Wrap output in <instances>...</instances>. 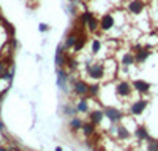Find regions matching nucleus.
I'll return each instance as SVG.
<instances>
[{
    "instance_id": "f257e3e1",
    "label": "nucleus",
    "mask_w": 158,
    "mask_h": 151,
    "mask_svg": "<svg viewBox=\"0 0 158 151\" xmlns=\"http://www.w3.org/2000/svg\"><path fill=\"white\" fill-rule=\"evenodd\" d=\"M85 70L89 80H92L93 83L105 80V62L103 60H90L85 65Z\"/></svg>"
},
{
    "instance_id": "f03ea898",
    "label": "nucleus",
    "mask_w": 158,
    "mask_h": 151,
    "mask_svg": "<svg viewBox=\"0 0 158 151\" xmlns=\"http://www.w3.org/2000/svg\"><path fill=\"white\" fill-rule=\"evenodd\" d=\"M117 27V19H116V11L114 13H105L100 16V30L103 33H109L111 30Z\"/></svg>"
},
{
    "instance_id": "7ed1b4c3",
    "label": "nucleus",
    "mask_w": 158,
    "mask_h": 151,
    "mask_svg": "<svg viewBox=\"0 0 158 151\" xmlns=\"http://www.w3.org/2000/svg\"><path fill=\"white\" fill-rule=\"evenodd\" d=\"M133 85L127 80H119V81L114 83V92H116L117 97H122V99H127L133 94Z\"/></svg>"
},
{
    "instance_id": "20e7f679",
    "label": "nucleus",
    "mask_w": 158,
    "mask_h": 151,
    "mask_svg": "<svg viewBox=\"0 0 158 151\" xmlns=\"http://www.w3.org/2000/svg\"><path fill=\"white\" fill-rule=\"evenodd\" d=\"M146 10V2L144 0H130L127 3V13L131 16H141Z\"/></svg>"
},
{
    "instance_id": "39448f33",
    "label": "nucleus",
    "mask_w": 158,
    "mask_h": 151,
    "mask_svg": "<svg viewBox=\"0 0 158 151\" xmlns=\"http://www.w3.org/2000/svg\"><path fill=\"white\" fill-rule=\"evenodd\" d=\"M73 83V94L75 96H79V97H84V96H89V86L84 80L81 78H73L71 80Z\"/></svg>"
},
{
    "instance_id": "423d86ee",
    "label": "nucleus",
    "mask_w": 158,
    "mask_h": 151,
    "mask_svg": "<svg viewBox=\"0 0 158 151\" xmlns=\"http://www.w3.org/2000/svg\"><path fill=\"white\" fill-rule=\"evenodd\" d=\"M119 62L120 65L123 67V69H130V67H133L134 64H136V60H134V53L131 49H128V51H122L119 54Z\"/></svg>"
},
{
    "instance_id": "0eeeda50",
    "label": "nucleus",
    "mask_w": 158,
    "mask_h": 151,
    "mask_svg": "<svg viewBox=\"0 0 158 151\" xmlns=\"http://www.w3.org/2000/svg\"><path fill=\"white\" fill-rule=\"evenodd\" d=\"M82 33V30H78V29H75V30H71V32L68 33V35L65 37V40H63V49L65 51H68V49H73V46L76 45V42H78V38H79V35Z\"/></svg>"
},
{
    "instance_id": "6e6552de",
    "label": "nucleus",
    "mask_w": 158,
    "mask_h": 151,
    "mask_svg": "<svg viewBox=\"0 0 158 151\" xmlns=\"http://www.w3.org/2000/svg\"><path fill=\"white\" fill-rule=\"evenodd\" d=\"M103 113H105V116L111 123H119L120 119H123V113L119 108H116V107H105Z\"/></svg>"
},
{
    "instance_id": "1a4fd4ad",
    "label": "nucleus",
    "mask_w": 158,
    "mask_h": 151,
    "mask_svg": "<svg viewBox=\"0 0 158 151\" xmlns=\"http://www.w3.org/2000/svg\"><path fill=\"white\" fill-rule=\"evenodd\" d=\"M147 105H149V100H146V99H139V100H136V102H133L131 105H130V113H131V116H141L142 112L147 108Z\"/></svg>"
},
{
    "instance_id": "9d476101",
    "label": "nucleus",
    "mask_w": 158,
    "mask_h": 151,
    "mask_svg": "<svg viewBox=\"0 0 158 151\" xmlns=\"http://www.w3.org/2000/svg\"><path fill=\"white\" fill-rule=\"evenodd\" d=\"M70 81V72L66 69H57V85L62 91H66Z\"/></svg>"
},
{
    "instance_id": "9b49d317",
    "label": "nucleus",
    "mask_w": 158,
    "mask_h": 151,
    "mask_svg": "<svg viewBox=\"0 0 158 151\" xmlns=\"http://www.w3.org/2000/svg\"><path fill=\"white\" fill-rule=\"evenodd\" d=\"M103 48H105V43H103L98 37H95V38H92L89 42V53L92 54V57L100 56V51H101Z\"/></svg>"
},
{
    "instance_id": "f8f14e48",
    "label": "nucleus",
    "mask_w": 158,
    "mask_h": 151,
    "mask_svg": "<svg viewBox=\"0 0 158 151\" xmlns=\"http://www.w3.org/2000/svg\"><path fill=\"white\" fill-rule=\"evenodd\" d=\"M131 85H133V89L136 91V92H139V94H147L150 91V88H152L150 83L144 81V80H133Z\"/></svg>"
},
{
    "instance_id": "ddd939ff",
    "label": "nucleus",
    "mask_w": 158,
    "mask_h": 151,
    "mask_svg": "<svg viewBox=\"0 0 158 151\" xmlns=\"http://www.w3.org/2000/svg\"><path fill=\"white\" fill-rule=\"evenodd\" d=\"M87 43H89V40H87V35L81 33V35H79V38H78V42H76V45L73 46L71 53H75V54H78V53H81L84 48H85V45H87Z\"/></svg>"
},
{
    "instance_id": "4468645a",
    "label": "nucleus",
    "mask_w": 158,
    "mask_h": 151,
    "mask_svg": "<svg viewBox=\"0 0 158 151\" xmlns=\"http://www.w3.org/2000/svg\"><path fill=\"white\" fill-rule=\"evenodd\" d=\"M85 29H87V32H90V33H96L100 30V18L93 16V18L85 24Z\"/></svg>"
},
{
    "instance_id": "2eb2a0df",
    "label": "nucleus",
    "mask_w": 158,
    "mask_h": 151,
    "mask_svg": "<svg viewBox=\"0 0 158 151\" xmlns=\"http://www.w3.org/2000/svg\"><path fill=\"white\" fill-rule=\"evenodd\" d=\"M103 118H105V113H103L101 110H95V112H90V115H89L90 123H93L95 126H96V124H100V123H101Z\"/></svg>"
},
{
    "instance_id": "dca6fc26",
    "label": "nucleus",
    "mask_w": 158,
    "mask_h": 151,
    "mask_svg": "<svg viewBox=\"0 0 158 151\" xmlns=\"http://www.w3.org/2000/svg\"><path fill=\"white\" fill-rule=\"evenodd\" d=\"M136 137H137V140H150V137H149V132H147V129L144 126H137L136 127Z\"/></svg>"
},
{
    "instance_id": "f3484780",
    "label": "nucleus",
    "mask_w": 158,
    "mask_h": 151,
    "mask_svg": "<svg viewBox=\"0 0 158 151\" xmlns=\"http://www.w3.org/2000/svg\"><path fill=\"white\" fill-rule=\"evenodd\" d=\"M76 110H78L79 113H89L90 110H89V100L87 99H79V102L76 103Z\"/></svg>"
},
{
    "instance_id": "a211bd4d",
    "label": "nucleus",
    "mask_w": 158,
    "mask_h": 151,
    "mask_svg": "<svg viewBox=\"0 0 158 151\" xmlns=\"http://www.w3.org/2000/svg\"><path fill=\"white\" fill-rule=\"evenodd\" d=\"M82 126H84V123H82V119H79V118H73L71 121H70V130H73V132L81 130Z\"/></svg>"
},
{
    "instance_id": "6ab92c4d",
    "label": "nucleus",
    "mask_w": 158,
    "mask_h": 151,
    "mask_svg": "<svg viewBox=\"0 0 158 151\" xmlns=\"http://www.w3.org/2000/svg\"><path fill=\"white\" fill-rule=\"evenodd\" d=\"M117 139H119V140L130 139V132L127 130L125 126H117Z\"/></svg>"
},
{
    "instance_id": "aec40b11",
    "label": "nucleus",
    "mask_w": 158,
    "mask_h": 151,
    "mask_svg": "<svg viewBox=\"0 0 158 151\" xmlns=\"http://www.w3.org/2000/svg\"><path fill=\"white\" fill-rule=\"evenodd\" d=\"M81 130L84 132V135H85V137H90L93 132H95V124H93V123H85Z\"/></svg>"
},
{
    "instance_id": "412c9836",
    "label": "nucleus",
    "mask_w": 158,
    "mask_h": 151,
    "mask_svg": "<svg viewBox=\"0 0 158 151\" xmlns=\"http://www.w3.org/2000/svg\"><path fill=\"white\" fill-rule=\"evenodd\" d=\"M76 107H71V105H68L66 103L65 107H63V113H66V116H73V115H76Z\"/></svg>"
},
{
    "instance_id": "4be33fe9",
    "label": "nucleus",
    "mask_w": 158,
    "mask_h": 151,
    "mask_svg": "<svg viewBox=\"0 0 158 151\" xmlns=\"http://www.w3.org/2000/svg\"><path fill=\"white\" fill-rule=\"evenodd\" d=\"M98 92H100V86L96 85V83H95V85H90L89 86V96L90 97H95Z\"/></svg>"
},
{
    "instance_id": "5701e85b",
    "label": "nucleus",
    "mask_w": 158,
    "mask_h": 151,
    "mask_svg": "<svg viewBox=\"0 0 158 151\" xmlns=\"http://www.w3.org/2000/svg\"><path fill=\"white\" fill-rule=\"evenodd\" d=\"M149 142V151H158V142H155V140H147Z\"/></svg>"
},
{
    "instance_id": "b1692460",
    "label": "nucleus",
    "mask_w": 158,
    "mask_h": 151,
    "mask_svg": "<svg viewBox=\"0 0 158 151\" xmlns=\"http://www.w3.org/2000/svg\"><path fill=\"white\" fill-rule=\"evenodd\" d=\"M38 29H40V32H48V30H49V26H48V24H44V22H41Z\"/></svg>"
},
{
    "instance_id": "393cba45",
    "label": "nucleus",
    "mask_w": 158,
    "mask_h": 151,
    "mask_svg": "<svg viewBox=\"0 0 158 151\" xmlns=\"http://www.w3.org/2000/svg\"><path fill=\"white\" fill-rule=\"evenodd\" d=\"M0 130H3V124L2 123H0Z\"/></svg>"
},
{
    "instance_id": "a878e982",
    "label": "nucleus",
    "mask_w": 158,
    "mask_h": 151,
    "mask_svg": "<svg viewBox=\"0 0 158 151\" xmlns=\"http://www.w3.org/2000/svg\"><path fill=\"white\" fill-rule=\"evenodd\" d=\"M0 151H6V150L5 148H0Z\"/></svg>"
},
{
    "instance_id": "bb28decb",
    "label": "nucleus",
    "mask_w": 158,
    "mask_h": 151,
    "mask_svg": "<svg viewBox=\"0 0 158 151\" xmlns=\"http://www.w3.org/2000/svg\"><path fill=\"white\" fill-rule=\"evenodd\" d=\"M84 2H92V0H84Z\"/></svg>"
}]
</instances>
